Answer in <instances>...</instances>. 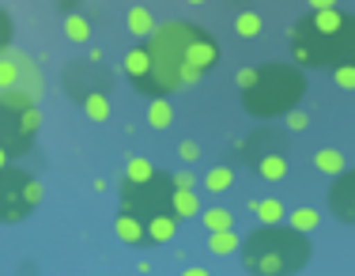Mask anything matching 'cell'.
<instances>
[{"instance_id": "6da1fadb", "label": "cell", "mask_w": 355, "mask_h": 276, "mask_svg": "<svg viewBox=\"0 0 355 276\" xmlns=\"http://www.w3.org/2000/svg\"><path fill=\"white\" fill-rule=\"evenodd\" d=\"M144 49L151 57L155 95L166 98L200 83L219 64V42L193 19L155 23V31L144 38Z\"/></svg>"}, {"instance_id": "7a4b0ae2", "label": "cell", "mask_w": 355, "mask_h": 276, "mask_svg": "<svg viewBox=\"0 0 355 276\" xmlns=\"http://www.w3.org/2000/svg\"><path fill=\"white\" fill-rule=\"evenodd\" d=\"M291 61L302 69H336L355 64V15L340 8H318L287 31Z\"/></svg>"}, {"instance_id": "3957f363", "label": "cell", "mask_w": 355, "mask_h": 276, "mask_svg": "<svg viewBox=\"0 0 355 276\" xmlns=\"http://www.w3.org/2000/svg\"><path fill=\"white\" fill-rule=\"evenodd\" d=\"M239 257L246 273L261 276L302 273L310 265V239L306 231H295L291 223H257L239 242Z\"/></svg>"}, {"instance_id": "277c9868", "label": "cell", "mask_w": 355, "mask_h": 276, "mask_svg": "<svg viewBox=\"0 0 355 276\" xmlns=\"http://www.w3.org/2000/svg\"><path fill=\"white\" fill-rule=\"evenodd\" d=\"M239 91H242V110L250 118L272 121L302 103L306 76H302L299 64H257V69L239 72Z\"/></svg>"}, {"instance_id": "5b68a950", "label": "cell", "mask_w": 355, "mask_h": 276, "mask_svg": "<svg viewBox=\"0 0 355 276\" xmlns=\"http://www.w3.org/2000/svg\"><path fill=\"white\" fill-rule=\"evenodd\" d=\"M171 193H174V178L166 171H151L148 178L140 182H121V208L132 212L137 220L148 227L151 220L171 212Z\"/></svg>"}, {"instance_id": "8992f818", "label": "cell", "mask_w": 355, "mask_h": 276, "mask_svg": "<svg viewBox=\"0 0 355 276\" xmlns=\"http://www.w3.org/2000/svg\"><path fill=\"white\" fill-rule=\"evenodd\" d=\"M38 205H42V182L35 174L15 163L0 166V216H4V223L31 220Z\"/></svg>"}, {"instance_id": "52a82bcc", "label": "cell", "mask_w": 355, "mask_h": 276, "mask_svg": "<svg viewBox=\"0 0 355 276\" xmlns=\"http://www.w3.org/2000/svg\"><path fill=\"white\" fill-rule=\"evenodd\" d=\"M38 125H42V114H38V103L23 106V110H0V148L8 155H27L31 144L38 137Z\"/></svg>"}, {"instance_id": "ba28073f", "label": "cell", "mask_w": 355, "mask_h": 276, "mask_svg": "<svg viewBox=\"0 0 355 276\" xmlns=\"http://www.w3.org/2000/svg\"><path fill=\"white\" fill-rule=\"evenodd\" d=\"M64 91L80 103L87 91H110V72L103 69V61H72L69 69H64Z\"/></svg>"}, {"instance_id": "9c48e42d", "label": "cell", "mask_w": 355, "mask_h": 276, "mask_svg": "<svg viewBox=\"0 0 355 276\" xmlns=\"http://www.w3.org/2000/svg\"><path fill=\"white\" fill-rule=\"evenodd\" d=\"M329 212L344 223L355 227V171L344 166L340 174H333V186H329Z\"/></svg>"}, {"instance_id": "30bf717a", "label": "cell", "mask_w": 355, "mask_h": 276, "mask_svg": "<svg viewBox=\"0 0 355 276\" xmlns=\"http://www.w3.org/2000/svg\"><path fill=\"white\" fill-rule=\"evenodd\" d=\"M121 69H125V76H129V83L137 87V95L155 98V80H151V57H148V49L132 46L129 53H125Z\"/></svg>"}, {"instance_id": "8fae6325", "label": "cell", "mask_w": 355, "mask_h": 276, "mask_svg": "<svg viewBox=\"0 0 355 276\" xmlns=\"http://www.w3.org/2000/svg\"><path fill=\"white\" fill-rule=\"evenodd\" d=\"M114 235L121 239L125 246L148 250V235H144V223H140L132 212H125V208H117V216H114Z\"/></svg>"}, {"instance_id": "7c38bea8", "label": "cell", "mask_w": 355, "mask_h": 276, "mask_svg": "<svg viewBox=\"0 0 355 276\" xmlns=\"http://www.w3.org/2000/svg\"><path fill=\"white\" fill-rule=\"evenodd\" d=\"M15 87L19 91H27L31 98H42V91H46V80H42V69H38V61L35 57H27V53H19V80H15Z\"/></svg>"}, {"instance_id": "4fadbf2b", "label": "cell", "mask_w": 355, "mask_h": 276, "mask_svg": "<svg viewBox=\"0 0 355 276\" xmlns=\"http://www.w3.org/2000/svg\"><path fill=\"white\" fill-rule=\"evenodd\" d=\"M253 171H257V178H265V182H284L287 178V152H265L261 159H253Z\"/></svg>"}, {"instance_id": "5bb4252c", "label": "cell", "mask_w": 355, "mask_h": 276, "mask_svg": "<svg viewBox=\"0 0 355 276\" xmlns=\"http://www.w3.org/2000/svg\"><path fill=\"white\" fill-rule=\"evenodd\" d=\"M242 148H246V163L261 159L265 152H287V148H284V137H276L272 129H257V132H253V137H250Z\"/></svg>"}, {"instance_id": "9a60e30c", "label": "cell", "mask_w": 355, "mask_h": 276, "mask_svg": "<svg viewBox=\"0 0 355 276\" xmlns=\"http://www.w3.org/2000/svg\"><path fill=\"white\" fill-rule=\"evenodd\" d=\"M83 114H87L91 121H110V114H114V106H110V91H87V95L80 98Z\"/></svg>"}, {"instance_id": "2e32d148", "label": "cell", "mask_w": 355, "mask_h": 276, "mask_svg": "<svg viewBox=\"0 0 355 276\" xmlns=\"http://www.w3.org/2000/svg\"><path fill=\"white\" fill-rule=\"evenodd\" d=\"M171 212L178 216V220H197V212H200L197 189H178V186H174V193H171Z\"/></svg>"}, {"instance_id": "e0dca14e", "label": "cell", "mask_w": 355, "mask_h": 276, "mask_svg": "<svg viewBox=\"0 0 355 276\" xmlns=\"http://www.w3.org/2000/svg\"><path fill=\"white\" fill-rule=\"evenodd\" d=\"M344 166H348V159H344V152L340 148H318L314 152V171L318 174H325V178H333V174H340Z\"/></svg>"}, {"instance_id": "ac0fdd59", "label": "cell", "mask_w": 355, "mask_h": 276, "mask_svg": "<svg viewBox=\"0 0 355 276\" xmlns=\"http://www.w3.org/2000/svg\"><path fill=\"white\" fill-rule=\"evenodd\" d=\"M239 235H234V227H223V231H208V254L212 257H234L239 254Z\"/></svg>"}, {"instance_id": "d6986e66", "label": "cell", "mask_w": 355, "mask_h": 276, "mask_svg": "<svg viewBox=\"0 0 355 276\" xmlns=\"http://www.w3.org/2000/svg\"><path fill=\"white\" fill-rule=\"evenodd\" d=\"M171 121H174V106H171V98L166 95H155V98H148V125L151 129H171Z\"/></svg>"}, {"instance_id": "ffe728a7", "label": "cell", "mask_w": 355, "mask_h": 276, "mask_svg": "<svg viewBox=\"0 0 355 276\" xmlns=\"http://www.w3.org/2000/svg\"><path fill=\"white\" fill-rule=\"evenodd\" d=\"M64 38L72 42V46H87L91 42V19L80 12H69L64 15Z\"/></svg>"}, {"instance_id": "44dd1931", "label": "cell", "mask_w": 355, "mask_h": 276, "mask_svg": "<svg viewBox=\"0 0 355 276\" xmlns=\"http://www.w3.org/2000/svg\"><path fill=\"white\" fill-rule=\"evenodd\" d=\"M250 212L257 216L261 223H284L287 208H284V200H276V197H265V200H250Z\"/></svg>"}, {"instance_id": "7402d4cb", "label": "cell", "mask_w": 355, "mask_h": 276, "mask_svg": "<svg viewBox=\"0 0 355 276\" xmlns=\"http://www.w3.org/2000/svg\"><path fill=\"white\" fill-rule=\"evenodd\" d=\"M125 27H129V35L148 38L151 31H155V19H151V12H148L144 4H132V8H129V15H125Z\"/></svg>"}, {"instance_id": "603a6c76", "label": "cell", "mask_w": 355, "mask_h": 276, "mask_svg": "<svg viewBox=\"0 0 355 276\" xmlns=\"http://www.w3.org/2000/svg\"><path fill=\"white\" fill-rule=\"evenodd\" d=\"M200 223H205V235L208 231H223V227H234V212L223 205H212V208H200Z\"/></svg>"}, {"instance_id": "cb8c5ba5", "label": "cell", "mask_w": 355, "mask_h": 276, "mask_svg": "<svg viewBox=\"0 0 355 276\" xmlns=\"http://www.w3.org/2000/svg\"><path fill=\"white\" fill-rule=\"evenodd\" d=\"M284 223H291L295 231H306V235H310V231L321 227V212H318V208H310V205H302V208H295V212H287Z\"/></svg>"}, {"instance_id": "d4e9b609", "label": "cell", "mask_w": 355, "mask_h": 276, "mask_svg": "<svg viewBox=\"0 0 355 276\" xmlns=\"http://www.w3.org/2000/svg\"><path fill=\"white\" fill-rule=\"evenodd\" d=\"M19 80V49H0V91L15 87Z\"/></svg>"}, {"instance_id": "484cf974", "label": "cell", "mask_w": 355, "mask_h": 276, "mask_svg": "<svg viewBox=\"0 0 355 276\" xmlns=\"http://www.w3.org/2000/svg\"><path fill=\"white\" fill-rule=\"evenodd\" d=\"M261 31H265V19H261L257 12H239V15H234V35H239V38L250 42V38H257Z\"/></svg>"}, {"instance_id": "4316f807", "label": "cell", "mask_w": 355, "mask_h": 276, "mask_svg": "<svg viewBox=\"0 0 355 276\" xmlns=\"http://www.w3.org/2000/svg\"><path fill=\"white\" fill-rule=\"evenodd\" d=\"M231 186H234V171H231V166H212V171L205 174V189H208V193H227Z\"/></svg>"}, {"instance_id": "83f0119b", "label": "cell", "mask_w": 355, "mask_h": 276, "mask_svg": "<svg viewBox=\"0 0 355 276\" xmlns=\"http://www.w3.org/2000/svg\"><path fill=\"white\" fill-rule=\"evenodd\" d=\"M284 125H287L291 132H306V129H310V114L299 110V106H291V110L284 114Z\"/></svg>"}, {"instance_id": "f1b7e54d", "label": "cell", "mask_w": 355, "mask_h": 276, "mask_svg": "<svg viewBox=\"0 0 355 276\" xmlns=\"http://www.w3.org/2000/svg\"><path fill=\"white\" fill-rule=\"evenodd\" d=\"M151 171H155V166H151L148 163V159H129V163H125V178H129V182H140V178H148V174Z\"/></svg>"}, {"instance_id": "f546056e", "label": "cell", "mask_w": 355, "mask_h": 276, "mask_svg": "<svg viewBox=\"0 0 355 276\" xmlns=\"http://www.w3.org/2000/svg\"><path fill=\"white\" fill-rule=\"evenodd\" d=\"M329 72H333V83H336V87L355 91V64H336V69H329Z\"/></svg>"}, {"instance_id": "4dcf8cb0", "label": "cell", "mask_w": 355, "mask_h": 276, "mask_svg": "<svg viewBox=\"0 0 355 276\" xmlns=\"http://www.w3.org/2000/svg\"><path fill=\"white\" fill-rule=\"evenodd\" d=\"M12 31H15V23H12V15L0 8V49H8L12 46Z\"/></svg>"}, {"instance_id": "1f68e13d", "label": "cell", "mask_w": 355, "mask_h": 276, "mask_svg": "<svg viewBox=\"0 0 355 276\" xmlns=\"http://www.w3.org/2000/svg\"><path fill=\"white\" fill-rule=\"evenodd\" d=\"M178 155H182V163H197V159H200V144H197V140H182V144H178Z\"/></svg>"}, {"instance_id": "d6a6232c", "label": "cell", "mask_w": 355, "mask_h": 276, "mask_svg": "<svg viewBox=\"0 0 355 276\" xmlns=\"http://www.w3.org/2000/svg\"><path fill=\"white\" fill-rule=\"evenodd\" d=\"M171 178H174L178 189H197V178H193V171H178V174H171Z\"/></svg>"}, {"instance_id": "836d02e7", "label": "cell", "mask_w": 355, "mask_h": 276, "mask_svg": "<svg viewBox=\"0 0 355 276\" xmlns=\"http://www.w3.org/2000/svg\"><path fill=\"white\" fill-rule=\"evenodd\" d=\"M182 276H212L205 269V265H189V269H182Z\"/></svg>"}, {"instance_id": "e575fe53", "label": "cell", "mask_w": 355, "mask_h": 276, "mask_svg": "<svg viewBox=\"0 0 355 276\" xmlns=\"http://www.w3.org/2000/svg\"><path fill=\"white\" fill-rule=\"evenodd\" d=\"M57 4H61L64 15H69V12H76V4H80V0H57Z\"/></svg>"}, {"instance_id": "d590c367", "label": "cell", "mask_w": 355, "mask_h": 276, "mask_svg": "<svg viewBox=\"0 0 355 276\" xmlns=\"http://www.w3.org/2000/svg\"><path fill=\"white\" fill-rule=\"evenodd\" d=\"M310 8H314V12L318 8H336V0H310Z\"/></svg>"}, {"instance_id": "8d00e7d4", "label": "cell", "mask_w": 355, "mask_h": 276, "mask_svg": "<svg viewBox=\"0 0 355 276\" xmlns=\"http://www.w3.org/2000/svg\"><path fill=\"white\" fill-rule=\"evenodd\" d=\"M4 163H12V155H8L4 148H0V166H4Z\"/></svg>"}, {"instance_id": "74e56055", "label": "cell", "mask_w": 355, "mask_h": 276, "mask_svg": "<svg viewBox=\"0 0 355 276\" xmlns=\"http://www.w3.org/2000/svg\"><path fill=\"white\" fill-rule=\"evenodd\" d=\"M185 4H193V8H200V4H208V0H185Z\"/></svg>"}, {"instance_id": "f35d334b", "label": "cell", "mask_w": 355, "mask_h": 276, "mask_svg": "<svg viewBox=\"0 0 355 276\" xmlns=\"http://www.w3.org/2000/svg\"><path fill=\"white\" fill-rule=\"evenodd\" d=\"M0 223H4V216H0Z\"/></svg>"}]
</instances>
